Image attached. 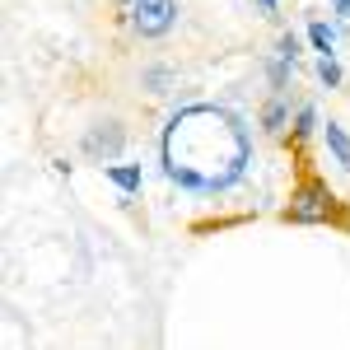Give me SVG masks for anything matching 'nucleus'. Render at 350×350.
Segmentation results:
<instances>
[{
  "mask_svg": "<svg viewBox=\"0 0 350 350\" xmlns=\"http://www.w3.org/2000/svg\"><path fill=\"white\" fill-rule=\"evenodd\" d=\"M117 5H126V10H131V5H135V0H117Z\"/></svg>",
  "mask_w": 350,
  "mask_h": 350,
  "instance_id": "obj_14",
  "label": "nucleus"
},
{
  "mask_svg": "<svg viewBox=\"0 0 350 350\" xmlns=\"http://www.w3.org/2000/svg\"><path fill=\"white\" fill-rule=\"evenodd\" d=\"M308 42H313L318 56H336V28L327 24V19H313L308 24Z\"/></svg>",
  "mask_w": 350,
  "mask_h": 350,
  "instance_id": "obj_9",
  "label": "nucleus"
},
{
  "mask_svg": "<svg viewBox=\"0 0 350 350\" xmlns=\"http://www.w3.org/2000/svg\"><path fill=\"white\" fill-rule=\"evenodd\" d=\"M80 150L94 163H103V168H108V163L126 150V126H122V122H98V126H89V131H84Z\"/></svg>",
  "mask_w": 350,
  "mask_h": 350,
  "instance_id": "obj_4",
  "label": "nucleus"
},
{
  "mask_svg": "<svg viewBox=\"0 0 350 350\" xmlns=\"http://www.w3.org/2000/svg\"><path fill=\"white\" fill-rule=\"evenodd\" d=\"M126 24L140 38H163L178 24V0H135L131 10H126Z\"/></svg>",
  "mask_w": 350,
  "mask_h": 350,
  "instance_id": "obj_3",
  "label": "nucleus"
},
{
  "mask_svg": "<svg viewBox=\"0 0 350 350\" xmlns=\"http://www.w3.org/2000/svg\"><path fill=\"white\" fill-rule=\"evenodd\" d=\"M313 131H318V108H313V103H304V108L295 112V122H290V140H295V145H308Z\"/></svg>",
  "mask_w": 350,
  "mask_h": 350,
  "instance_id": "obj_8",
  "label": "nucleus"
},
{
  "mask_svg": "<svg viewBox=\"0 0 350 350\" xmlns=\"http://www.w3.org/2000/svg\"><path fill=\"white\" fill-rule=\"evenodd\" d=\"M285 126H290V103H285L280 94H271L267 108H262V131L267 135H285Z\"/></svg>",
  "mask_w": 350,
  "mask_h": 350,
  "instance_id": "obj_7",
  "label": "nucleus"
},
{
  "mask_svg": "<svg viewBox=\"0 0 350 350\" xmlns=\"http://www.w3.org/2000/svg\"><path fill=\"white\" fill-rule=\"evenodd\" d=\"M332 10L341 14V24H350V0H332Z\"/></svg>",
  "mask_w": 350,
  "mask_h": 350,
  "instance_id": "obj_12",
  "label": "nucleus"
},
{
  "mask_svg": "<svg viewBox=\"0 0 350 350\" xmlns=\"http://www.w3.org/2000/svg\"><path fill=\"white\" fill-rule=\"evenodd\" d=\"M280 219L285 224H336V229H350L346 201L327 187L318 173H304L295 187H290V201H285Z\"/></svg>",
  "mask_w": 350,
  "mask_h": 350,
  "instance_id": "obj_2",
  "label": "nucleus"
},
{
  "mask_svg": "<svg viewBox=\"0 0 350 350\" xmlns=\"http://www.w3.org/2000/svg\"><path fill=\"white\" fill-rule=\"evenodd\" d=\"M323 140H327V154L336 159V168H341V173H350V135H346V126L327 122V126H323Z\"/></svg>",
  "mask_w": 350,
  "mask_h": 350,
  "instance_id": "obj_6",
  "label": "nucleus"
},
{
  "mask_svg": "<svg viewBox=\"0 0 350 350\" xmlns=\"http://www.w3.org/2000/svg\"><path fill=\"white\" fill-rule=\"evenodd\" d=\"M318 80H323L327 89H341L346 70H341V61H336V56H318Z\"/></svg>",
  "mask_w": 350,
  "mask_h": 350,
  "instance_id": "obj_10",
  "label": "nucleus"
},
{
  "mask_svg": "<svg viewBox=\"0 0 350 350\" xmlns=\"http://www.w3.org/2000/svg\"><path fill=\"white\" fill-rule=\"evenodd\" d=\"M103 178H108L112 187H122L126 196H140V187H145L140 163H108V168H103Z\"/></svg>",
  "mask_w": 350,
  "mask_h": 350,
  "instance_id": "obj_5",
  "label": "nucleus"
},
{
  "mask_svg": "<svg viewBox=\"0 0 350 350\" xmlns=\"http://www.w3.org/2000/svg\"><path fill=\"white\" fill-rule=\"evenodd\" d=\"M275 61H285V66H295V61H299V38H295V33H280V42H275Z\"/></svg>",
  "mask_w": 350,
  "mask_h": 350,
  "instance_id": "obj_11",
  "label": "nucleus"
},
{
  "mask_svg": "<svg viewBox=\"0 0 350 350\" xmlns=\"http://www.w3.org/2000/svg\"><path fill=\"white\" fill-rule=\"evenodd\" d=\"M275 5H280V0H257V10H262V14H275Z\"/></svg>",
  "mask_w": 350,
  "mask_h": 350,
  "instance_id": "obj_13",
  "label": "nucleus"
},
{
  "mask_svg": "<svg viewBox=\"0 0 350 350\" xmlns=\"http://www.w3.org/2000/svg\"><path fill=\"white\" fill-rule=\"evenodd\" d=\"M163 178L183 191L215 196L247 178L252 163V135L239 112L219 103H187L163 126Z\"/></svg>",
  "mask_w": 350,
  "mask_h": 350,
  "instance_id": "obj_1",
  "label": "nucleus"
}]
</instances>
